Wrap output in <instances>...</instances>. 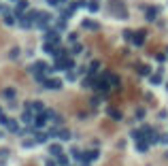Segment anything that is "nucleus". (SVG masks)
<instances>
[{
    "label": "nucleus",
    "mask_w": 168,
    "mask_h": 166,
    "mask_svg": "<svg viewBox=\"0 0 168 166\" xmlns=\"http://www.w3.org/2000/svg\"><path fill=\"white\" fill-rule=\"evenodd\" d=\"M53 22V15H49V13H41L38 17H36L34 22V28H38V30H47V26Z\"/></svg>",
    "instance_id": "obj_1"
},
{
    "label": "nucleus",
    "mask_w": 168,
    "mask_h": 166,
    "mask_svg": "<svg viewBox=\"0 0 168 166\" xmlns=\"http://www.w3.org/2000/svg\"><path fill=\"white\" fill-rule=\"evenodd\" d=\"M111 11L115 13L117 17H121V19H126V17H128V11H126V7H123L121 2H117V0H113V2H111Z\"/></svg>",
    "instance_id": "obj_2"
},
{
    "label": "nucleus",
    "mask_w": 168,
    "mask_h": 166,
    "mask_svg": "<svg viewBox=\"0 0 168 166\" xmlns=\"http://www.w3.org/2000/svg\"><path fill=\"white\" fill-rule=\"evenodd\" d=\"M30 72H32V75H34V72H49V66L43 62V60H36L34 64L30 66Z\"/></svg>",
    "instance_id": "obj_3"
},
{
    "label": "nucleus",
    "mask_w": 168,
    "mask_h": 166,
    "mask_svg": "<svg viewBox=\"0 0 168 166\" xmlns=\"http://www.w3.org/2000/svg\"><path fill=\"white\" fill-rule=\"evenodd\" d=\"M94 87H96L98 92L107 94V92H108V87H111V83H108V79H107V77H100V79L96 81V85H94Z\"/></svg>",
    "instance_id": "obj_4"
},
{
    "label": "nucleus",
    "mask_w": 168,
    "mask_h": 166,
    "mask_svg": "<svg viewBox=\"0 0 168 166\" xmlns=\"http://www.w3.org/2000/svg\"><path fill=\"white\" fill-rule=\"evenodd\" d=\"M17 26H19V28H24V30H30V28H34V22H32V19L24 13V15L17 19Z\"/></svg>",
    "instance_id": "obj_5"
},
{
    "label": "nucleus",
    "mask_w": 168,
    "mask_h": 166,
    "mask_svg": "<svg viewBox=\"0 0 168 166\" xmlns=\"http://www.w3.org/2000/svg\"><path fill=\"white\" fill-rule=\"evenodd\" d=\"M81 28H83V30H92V32H96V30H100V24L94 22V19H83V22H81Z\"/></svg>",
    "instance_id": "obj_6"
},
{
    "label": "nucleus",
    "mask_w": 168,
    "mask_h": 166,
    "mask_svg": "<svg viewBox=\"0 0 168 166\" xmlns=\"http://www.w3.org/2000/svg\"><path fill=\"white\" fill-rule=\"evenodd\" d=\"M34 117H36V113L34 111H32V109H26L24 113H22V121H24V124H34Z\"/></svg>",
    "instance_id": "obj_7"
},
{
    "label": "nucleus",
    "mask_w": 168,
    "mask_h": 166,
    "mask_svg": "<svg viewBox=\"0 0 168 166\" xmlns=\"http://www.w3.org/2000/svg\"><path fill=\"white\" fill-rule=\"evenodd\" d=\"M145 34H147L145 30H136V32H134V36H132V43L136 45V47H141V45L145 43Z\"/></svg>",
    "instance_id": "obj_8"
},
{
    "label": "nucleus",
    "mask_w": 168,
    "mask_h": 166,
    "mask_svg": "<svg viewBox=\"0 0 168 166\" xmlns=\"http://www.w3.org/2000/svg\"><path fill=\"white\" fill-rule=\"evenodd\" d=\"M43 85H45L47 90H60V87H62V81H60V79H45V81H43Z\"/></svg>",
    "instance_id": "obj_9"
},
{
    "label": "nucleus",
    "mask_w": 168,
    "mask_h": 166,
    "mask_svg": "<svg viewBox=\"0 0 168 166\" xmlns=\"http://www.w3.org/2000/svg\"><path fill=\"white\" fill-rule=\"evenodd\" d=\"M45 41H49V43H60V36H58V32L53 30V28H47V34H45Z\"/></svg>",
    "instance_id": "obj_10"
},
{
    "label": "nucleus",
    "mask_w": 168,
    "mask_h": 166,
    "mask_svg": "<svg viewBox=\"0 0 168 166\" xmlns=\"http://www.w3.org/2000/svg\"><path fill=\"white\" fill-rule=\"evenodd\" d=\"M32 136L36 139V143H47V141H49V132H43L41 128H38V130H36Z\"/></svg>",
    "instance_id": "obj_11"
},
{
    "label": "nucleus",
    "mask_w": 168,
    "mask_h": 166,
    "mask_svg": "<svg viewBox=\"0 0 168 166\" xmlns=\"http://www.w3.org/2000/svg\"><path fill=\"white\" fill-rule=\"evenodd\" d=\"M47 121H49V119H47V115H45V111H43V113H36V119H34V126H36V128H43Z\"/></svg>",
    "instance_id": "obj_12"
},
{
    "label": "nucleus",
    "mask_w": 168,
    "mask_h": 166,
    "mask_svg": "<svg viewBox=\"0 0 168 166\" xmlns=\"http://www.w3.org/2000/svg\"><path fill=\"white\" fill-rule=\"evenodd\" d=\"M145 139L149 141V145H156V143L160 141V136H157V132L153 130V128H151V130H149V132H145Z\"/></svg>",
    "instance_id": "obj_13"
},
{
    "label": "nucleus",
    "mask_w": 168,
    "mask_h": 166,
    "mask_svg": "<svg viewBox=\"0 0 168 166\" xmlns=\"http://www.w3.org/2000/svg\"><path fill=\"white\" fill-rule=\"evenodd\" d=\"M100 158V151L98 149H92V151H87V154H83V160H87V162H94V160H98ZM81 160V162H83Z\"/></svg>",
    "instance_id": "obj_14"
},
{
    "label": "nucleus",
    "mask_w": 168,
    "mask_h": 166,
    "mask_svg": "<svg viewBox=\"0 0 168 166\" xmlns=\"http://www.w3.org/2000/svg\"><path fill=\"white\" fill-rule=\"evenodd\" d=\"M55 43H49V41H45V45H43V51L45 53H49V56H55Z\"/></svg>",
    "instance_id": "obj_15"
},
{
    "label": "nucleus",
    "mask_w": 168,
    "mask_h": 166,
    "mask_svg": "<svg viewBox=\"0 0 168 166\" xmlns=\"http://www.w3.org/2000/svg\"><path fill=\"white\" fill-rule=\"evenodd\" d=\"M7 128H9V132H13V134H19V124L15 121V119H9V124H7Z\"/></svg>",
    "instance_id": "obj_16"
},
{
    "label": "nucleus",
    "mask_w": 168,
    "mask_h": 166,
    "mask_svg": "<svg viewBox=\"0 0 168 166\" xmlns=\"http://www.w3.org/2000/svg\"><path fill=\"white\" fill-rule=\"evenodd\" d=\"M49 154L53 155V158H58V155L62 154V145H58V143H53V145H49Z\"/></svg>",
    "instance_id": "obj_17"
},
{
    "label": "nucleus",
    "mask_w": 168,
    "mask_h": 166,
    "mask_svg": "<svg viewBox=\"0 0 168 166\" xmlns=\"http://www.w3.org/2000/svg\"><path fill=\"white\" fill-rule=\"evenodd\" d=\"M17 96V92L13 90V87H7V90H2V98H7V100H13Z\"/></svg>",
    "instance_id": "obj_18"
},
{
    "label": "nucleus",
    "mask_w": 168,
    "mask_h": 166,
    "mask_svg": "<svg viewBox=\"0 0 168 166\" xmlns=\"http://www.w3.org/2000/svg\"><path fill=\"white\" fill-rule=\"evenodd\" d=\"M4 24H7V26H15V24H17L15 13H7V15H4Z\"/></svg>",
    "instance_id": "obj_19"
},
{
    "label": "nucleus",
    "mask_w": 168,
    "mask_h": 166,
    "mask_svg": "<svg viewBox=\"0 0 168 166\" xmlns=\"http://www.w3.org/2000/svg\"><path fill=\"white\" fill-rule=\"evenodd\" d=\"M130 136H132V141H134V143H136V141H141V139H145L143 128H141V130H132V132H130Z\"/></svg>",
    "instance_id": "obj_20"
},
{
    "label": "nucleus",
    "mask_w": 168,
    "mask_h": 166,
    "mask_svg": "<svg viewBox=\"0 0 168 166\" xmlns=\"http://www.w3.org/2000/svg\"><path fill=\"white\" fill-rule=\"evenodd\" d=\"M157 13H160V9H156V7L153 9H147V22H153L157 17Z\"/></svg>",
    "instance_id": "obj_21"
},
{
    "label": "nucleus",
    "mask_w": 168,
    "mask_h": 166,
    "mask_svg": "<svg viewBox=\"0 0 168 166\" xmlns=\"http://www.w3.org/2000/svg\"><path fill=\"white\" fill-rule=\"evenodd\" d=\"M147 147H149V141H147V139L136 141V149H138V151H147Z\"/></svg>",
    "instance_id": "obj_22"
},
{
    "label": "nucleus",
    "mask_w": 168,
    "mask_h": 166,
    "mask_svg": "<svg viewBox=\"0 0 168 166\" xmlns=\"http://www.w3.org/2000/svg\"><path fill=\"white\" fill-rule=\"evenodd\" d=\"M107 113H108V115H111L113 119H117V121L121 119V113L117 111V109H113V107H108V109H107Z\"/></svg>",
    "instance_id": "obj_23"
},
{
    "label": "nucleus",
    "mask_w": 168,
    "mask_h": 166,
    "mask_svg": "<svg viewBox=\"0 0 168 166\" xmlns=\"http://www.w3.org/2000/svg\"><path fill=\"white\" fill-rule=\"evenodd\" d=\"M70 155L74 158V160H83V151L77 149V147H72V149H70Z\"/></svg>",
    "instance_id": "obj_24"
},
{
    "label": "nucleus",
    "mask_w": 168,
    "mask_h": 166,
    "mask_svg": "<svg viewBox=\"0 0 168 166\" xmlns=\"http://www.w3.org/2000/svg\"><path fill=\"white\" fill-rule=\"evenodd\" d=\"M34 145H36V139H26V141L22 143V147H24V149H32Z\"/></svg>",
    "instance_id": "obj_25"
},
{
    "label": "nucleus",
    "mask_w": 168,
    "mask_h": 166,
    "mask_svg": "<svg viewBox=\"0 0 168 166\" xmlns=\"http://www.w3.org/2000/svg\"><path fill=\"white\" fill-rule=\"evenodd\" d=\"M58 136H60L62 141H70L72 134H70V130H60V132H58Z\"/></svg>",
    "instance_id": "obj_26"
},
{
    "label": "nucleus",
    "mask_w": 168,
    "mask_h": 166,
    "mask_svg": "<svg viewBox=\"0 0 168 166\" xmlns=\"http://www.w3.org/2000/svg\"><path fill=\"white\" fill-rule=\"evenodd\" d=\"M26 9H28V0H17L15 11H26Z\"/></svg>",
    "instance_id": "obj_27"
},
{
    "label": "nucleus",
    "mask_w": 168,
    "mask_h": 166,
    "mask_svg": "<svg viewBox=\"0 0 168 166\" xmlns=\"http://www.w3.org/2000/svg\"><path fill=\"white\" fill-rule=\"evenodd\" d=\"M149 81L153 83V85H157V83H162V75H160V72H156V75H151V77H149Z\"/></svg>",
    "instance_id": "obj_28"
},
{
    "label": "nucleus",
    "mask_w": 168,
    "mask_h": 166,
    "mask_svg": "<svg viewBox=\"0 0 168 166\" xmlns=\"http://www.w3.org/2000/svg\"><path fill=\"white\" fill-rule=\"evenodd\" d=\"M58 164H60V166H68V155L60 154V155H58Z\"/></svg>",
    "instance_id": "obj_29"
},
{
    "label": "nucleus",
    "mask_w": 168,
    "mask_h": 166,
    "mask_svg": "<svg viewBox=\"0 0 168 166\" xmlns=\"http://www.w3.org/2000/svg\"><path fill=\"white\" fill-rule=\"evenodd\" d=\"M87 9H89V11H92V13H96L98 9H100V4H98L96 0H92V2H87Z\"/></svg>",
    "instance_id": "obj_30"
},
{
    "label": "nucleus",
    "mask_w": 168,
    "mask_h": 166,
    "mask_svg": "<svg viewBox=\"0 0 168 166\" xmlns=\"http://www.w3.org/2000/svg\"><path fill=\"white\" fill-rule=\"evenodd\" d=\"M98 68H100V62H92V64H89V68H87V72H89V75H94Z\"/></svg>",
    "instance_id": "obj_31"
},
{
    "label": "nucleus",
    "mask_w": 168,
    "mask_h": 166,
    "mask_svg": "<svg viewBox=\"0 0 168 166\" xmlns=\"http://www.w3.org/2000/svg\"><path fill=\"white\" fill-rule=\"evenodd\" d=\"M81 51H83V47H81L79 43H74V45H72V49H70V53H72V56H77V53H81Z\"/></svg>",
    "instance_id": "obj_32"
},
{
    "label": "nucleus",
    "mask_w": 168,
    "mask_h": 166,
    "mask_svg": "<svg viewBox=\"0 0 168 166\" xmlns=\"http://www.w3.org/2000/svg\"><path fill=\"white\" fill-rule=\"evenodd\" d=\"M149 72H151V68H149V66H145V64H141V66H138V75H149Z\"/></svg>",
    "instance_id": "obj_33"
},
{
    "label": "nucleus",
    "mask_w": 168,
    "mask_h": 166,
    "mask_svg": "<svg viewBox=\"0 0 168 166\" xmlns=\"http://www.w3.org/2000/svg\"><path fill=\"white\" fill-rule=\"evenodd\" d=\"M26 15H28V17L32 19V22H36V17L41 15V11H36V9H34V11H28V13H26Z\"/></svg>",
    "instance_id": "obj_34"
},
{
    "label": "nucleus",
    "mask_w": 168,
    "mask_h": 166,
    "mask_svg": "<svg viewBox=\"0 0 168 166\" xmlns=\"http://www.w3.org/2000/svg\"><path fill=\"white\" fill-rule=\"evenodd\" d=\"M45 75H47V72H34V81L43 83V81H45Z\"/></svg>",
    "instance_id": "obj_35"
},
{
    "label": "nucleus",
    "mask_w": 168,
    "mask_h": 166,
    "mask_svg": "<svg viewBox=\"0 0 168 166\" xmlns=\"http://www.w3.org/2000/svg\"><path fill=\"white\" fill-rule=\"evenodd\" d=\"M132 36H134V30H123V38L126 41H132Z\"/></svg>",
    "instance_id": "obj_36"
},
{
    "label": "nucleus",
    "mask_w": 168,
    "mask_h": 166,
    "mask_svg": "<svg viewBox=\"0 0 168 166\" xmlns=\"http://www.w3.org/2000/svg\"><path fill=\"white\" fill-rule=\"evenodd\" d=\"M72 68H74V60L66 58V71H72Z\"/></svg>",
    "instance_id": "obj_37"
},
{
    "label": "nucleus",
    "mask_w": 168,
    "mask_h": 166,
    "mask_svg": "<svg viewBox=\"0 0 168 166\" xmlns=\"http://www.w3.org/2000/svg\"><path fill=\"white\" fill-rule=\"evenodd\" d=\"M143 117H145V109L138 107V109H136V119H143Z\"/></svg>",
    "instance_id": "obj_38"
},
{
    "label": "nucleus",
    "mask_w": 168,
    "mask_h": 166,
    "mask_svg": "<svg viewBox=\"0 0 168 166\" xmlns=\"http://www.w3.org/2000/svg\"><path fill=\"white\" fill-rule=\"evenodd\" d=\"M58 26V30H66V19H60V22H55Z\"/></svg>",
    "instance_id": "obj_39"
},
{
    "label": "nucleus",
    "mask_w": 168,
    "mask_h": 166,
    "mask_svg": "<svg viewBox=\"0 0 168 166\" xmlns=\"http://www.w3.org/2000/svg\"><path fill=\"white\" fill-rule=\"evenodd\" d=\"M66 79H68V81H74V79H77V75H74L72 71H66Z\"/></svg>",
    "instance_id": "obj_40"
},
{
    "label": "nucleus",
    "mask_w": 168,
    "mask_h": 166,
    "mask_svg": "<svg viewBox=\"0 0 168 166\" xmlns=\"http://www.w3.org/2000/svg\"><path fill=\"white\" fill-rule=\"evenodd\" d=\"M81 85H83V87H92V79H89V77H85L83 81H81Z\"/></svg>",
    "instance_id": "obj_41"
},
{
    "label": "nucleus",
    "mask_w": 168,
    "mask_h": 166,
    "mask_svg": "<svg viewBox=\"0 0 168 166\" xmlns=\"http://www.w3.org/2000/svg\"><path fill=\"white\" fill-rule=\"evenodd\" d=\"M7 124H9V117L2 113V115H0V126H7Z\"/></svg>",
    "instance_id": "obj_42"
},
{
    "label": "nucleus",
    "mask_w": 168,
    "mask_h": 166,
    "mask_svg": "<svg viewBox=\"0 0 168 166\" xmlns=\"http://www.w3.org/2000/svg\"><path fill=\"white\" fill-rule=\"evenodd\" d=\"M9 56H11L13 60H15V58H19V49H17V47H15V49H11V53H9Z\"/></svg>",
    "instance_id": "obj_43"
},
{
    "label": "nucleus",
    "mask_w": 168,
    "mask_h": 166,
    "mask_svg": "<svg viewBox=\"0 0 168 166\" xmlns=\"http://www.w3.org/2000/svg\"><path fill=\"white\" fill-rule=\"evenodd\" d=\"M160 143H164V145H168V134H162V136H160Z\"/></svg>",
    "instance_id": "obj_44"
},
{
    "label": "nucleus",
    "mask_w": 168,
    "mask_h": 166,
    "mask_svg": "<svg viewBox=\"0 0 168 166\" xmlns=\"http://www.w3.org/2000/svg\"><path fill=\"white\" fill-rule=\"evenodd\" d=\"M45 166H58V162H53V160H49V162H47V164H45Z\"/></svg>",
    "instance_id": "obj_45"
},
{
    "label": "nucleus",
    "mask_w": 168,
    "mask_h": 166,
    "mask_svg": "<svg viewBox=\"0 0 168 166\" xmlns=\"http://www.w3.org/2000/svg\"><path fill=\"white\" fill-rule=\"evenodd\" d=\"M81 166H92V164H89L87 160H83V162H81Z\"/></svg>",
    "instance_id": "obj_46"
},
{
    "label": "nucleus",
    "mask_w": 168,
    "mask_h": 166,
    "mask_svg": "<svg viewBox=\"0 0 168 166\" xmlns=\"http://www.w3.org/2000/svg\"><path fill=\"white\" fill-rule=\"evenodd\" d=\"M0 115H2V109H0Z\"/></svg>",
    "instance_id": "obj_47"
},
{
    "label": "nucleus",
    "mask_w": 168,
    "mask_h": 166,
    "mask_svg": "<svg viewBox=\"0 0 168 166\" xmlns=\"http://www.w3.org/2000/svg\"><path fill=\"white\" fill-rule=\"evenodd\" d=\"M11 2H17V0H11Z\"/></svg>",
    "instance_id": "obj_48"
},
{
    "label": "nucleus",
    "mask_w": 168,
    "mask_h": 166,
    "mask_svg": "<svg viewBox=\"0 0 168 166\" xmlns=\"http://www.w3.org/2000/svg\"><path fill=\"white\" fill-rule=\"evenodd\" d=\"M60 2H66V0H60Z\"/></svg>",
    "instance_id": "obj_49"
},
{
    "label": "nucleus",
    "mask_w": 168,
    "mask_h": 166,
    "mask_svg": "<svg viewBox=\"0 0 168 166\" xmlns=\"http://www.w3.org/2000/svg\"><path fill=\"white\" fill-rule=\"evenodd\" d=\"M0 9H2V4H0Z\"/></svg>",
    "instance_id": "obj_50"
},
{
    "label": "nucleus",
    "mask_w": 168,
    "mask_h": 166,
    "mask_svg": "<svg viewBox=\"0 0 168 166\" xmlns=\"http://www.w3.org/2000/svg\"><path fill=\"white\" fill-rule=\"evenodd\" d=\"M68 166H70V164H68Z\"/></svg>",
    "instance_id": "obj_51"
}]
</instances>
